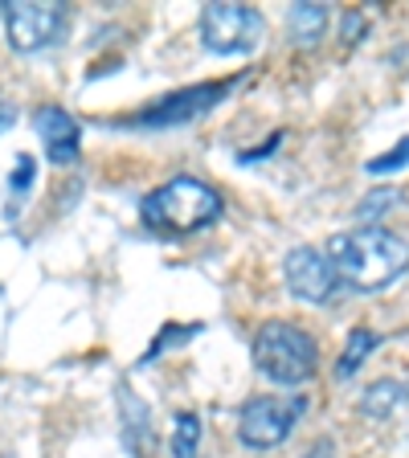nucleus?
I'll return each instance as SVG.
<instances>
[{"label": "nucleus", "instance_id": "4468645a", "mask_svg": "<svg viewBox=\"0 0 409 458\" xmlns=\"http://www.w3.org/2000/svg\"><path fill=\"white\" fill-rule=\"evenodd\" d=\"M172 458H197L200 450V418L189 410H181L172 418V438H168Z\"/></svg>", "mask_w": 409, "mask_h": 458}, {"label": "nucleus", "instance_id": "6e6552de", "mask_svg": "<svg viewBox=\"0 0 409 458\" xmlns=\"http://www.w3.org/2000/svg\"><path fill=\"white\" fill-rule=\"evenodd\" d=\"M229 90H234V78H229V82L184 86V90H176V95H164V98H156V103H148L143 111H135L127 123L132 127H152V131H160V127L192 123V119H200L205 111H213Z\"/></svg>", "mask_w": 409, "mask_h": 458}, {"label": "nucleus", "instance_id": "aec40b11", "mask_svg": "<svg viewBox=\"0 0 409 458\" xmlns=\"http://www.w3.org/2000/svg\"><path fill=\"white\" fill-rule=\"evenodd\" d=\"M303 458H336V446H332V442H328V438H324V442H315V446H311V450H307V454H303Z\"/></svg>", "mask_w": 409, "mask_h": 458}, {"label": "nucleus", "instance_id": "9d476101", "mask_svg": "<svg viewBox=\"0 0 409 458\" xmlns=\"http://www.w3.org/2000/svg\"><path fill=\"white\" fill-rule=\"evenodd\" d=\"M119 421H124V446L135 458H152V446H156L152 418H148V405L127 385H119Z\"/></svg>", "mask_w": 409, "mask_h": 458}, {"label": "nucleus", "instance_id": "f257e3e1", "mask_svg": "<svg viewBox=\"0 0 409 458\" xmlns=\"http://www.w3.org/2000/svg\"><path fill=\"white\" fill-rule=\"evenodd\" d=\"M324 254L336 267V275L344 278V286H353V291H385L409 270V242L381 225L332 233Z\"/></svg>", "mask_w": 409, "mask_h": 458}, {"label": "nucleus", "instance_id": "9b49d317", "mask_svg": "<svg viewBox=\"0 0 409 458\" xmlns=\"http://www.w3.org/2000/svg\"><path fill=\"white\" fill-rule=\"evenodd\" d=\"M324 33H328V4L299 0V4L286 9V38H291V46L311 49L324 41Z\"/></svg>", "mask_w": 409, "mask_h": 458}, {"label": "nucleus", "instance_id": "39448f33", "mask_svg": "<svg viewBox=\"0 0 409 458\" xmlns=\"http://www.w3.org/2000/svg\"><path fill=\"white\" fill-rule=\"evenodd\" d=\"M0 17L9 29V46L17 54H41L70 25V9L62 0H0Z\"/></svg>", "mask_w": 409, "mask_h": 458}, {"label": "nucleus", "instance_id": "20e7f679", "mask_svg": "<svg viewBox=\"0 0 409 458\" xmlns=\"http://www.w3.org/2000/svg\"><path fill=\"white\" fill-rule=\"evenodd\" d=\"M303 413H307V397H299V393H267V397H250L238 413L242 446H250V450L283 446Z\"/></svg>", "mask_w": 409, "mask_h": 458}, {"label": "nucleus", "instance_id": "a211bd4d", "mask_svg": "<svg viewBox=\"0 0 409 458\" xmlns=\"http://www.w3.org/2000/svg\"><path fill=\"white\" fill-rule=\"evenodd\" d=\"M364 33H369V21L361 17V13H344V21H340V41L348 49L356 46V41H364Z\"/></svg>", "mask_w": 409, "mask_h": 458}, {"label": "nucleus", "instance_id": "f03ea898", "mask_svg": "<svg viewBox=\"0 0 409 458\" xmlns=\"http://www.w3.org/2000/svg\"><path fill=\"white\" fill-rule=\"evenodd\" d=\"M226 200L213 184L197 176H172L160 189H152L140 205V221L152 229L156 238H192L200 229L221 221Z\"/></svg>", "mask_w": 409, "mask_h": 458}, {"label": "nucleus", "instance_id": "f8f14e48", "mask_svg": "<svg viewBox=\"0 0 409 458\" xmlns=\"http://www.w3.org/2000/svg\"><path fill=\"white\" fill-rule=\"evenodd\" d=\"M405 401H409V385L385 377V381H372L369 389H364L361 413H364V418H393V413H397Z\"/></svg>", "mask_w": 409, "mask_h": 458}, {"label": "nucleus", "instance_id": "423d86ee", "mask_svg": "<svg viewBox=\"0 0 409 458\" xmlns=\"http://www.w3.org/2000/svg\"><path fill=\"white\" fill-rule=\"evenodd\" d=\"M262 38H267V17L258 9H250V4H221V0H213V4H205L200 9V41H205V49L209 54H250V49L262 46Z\"/></svg>", "mask_w": 409, "mask_h": 458}, {"label": "nucleus", "instance_id": "0eeeda50", "mask_svg": "<svg viewBox=\"0 0 409 458\" xmlns=\"http://www.w3.org/2000/svg\"><path fill=\"white\" fill-rule=\"evenodd\" d=\"M283 278H286V291L311 307H332L344 295V278L336 275V267L328 262L324 250H315V246L291 250L283 258Z\"/></svg>", "mask_w": 409, "mask_h": 458}, {"label": "nucleus", "instance_id": "412c9836", "mask_svg": "<svg viewBox=\"0 0 409 458\" xmlns=\"http://www.w3.org/2000/svg\"><path fill=\"white\" fill-rule=\"evenodd\" d=\"M4 127H9V114H0V131H4Z\"/></svg>", "mask_w": 409, "mask_h": 458}, {"label": "nucleus", "instance_id": "dca6fc26", "mask_svg": "<svg viewBox=\"0 0 409 458\" xmlns=\"http://www.w3.org/2000/svg\"><path fill=\"white\" fill-rule=\"evenodd\" d=\"M401 168H409V135H401L389 152L372 156V160L364 164V172H369V176H389V172H401Z\"/></svg>", "mask_w": 409, "mask_h": 458}, {"label": "nucleus", "instance_id": "ddd939ff", "mask_svg": "<svg viewBox=\"0 0 409 458\" xmlns=\"http://www.w3.org/2000/svg\"><path fill=\"white\" fill-rule=\"evenodd\" d=\"M381 344V335L372 332V327H353L348 332V344H344L340 360H336V377L340 381H348V377H356V369H361L364 360H369V352Z\"/></svg>", "mask_w": 409, "mask_h": 458}, {"label": "nucleus", "instance_id": "6ab92c4d", "mask_svg": "<svg viewBox=\"0 0 409 458\" xmlns=\"http://www.w3.org/2000/svg\"><path fill=\"white\" fill-rule=\"evenodd\" d=\"M33 176H38V164H33V160H29V156H17V172H13V192H17V197H21V192H25L29 189V181H33Z\"/></svg>", "mask_w": 409, "mask_h": 458}, {"label": "nucleus", "instance_id": "1a4fd4ad", "mask_svg": "<svg viewBox=\"0 0 409 458\" xmlns=\"http://www.w3.org/2000/svg\"><path fill=\"white\" fill-rule=\"evenodd\" d=\"M33 127H38L41 135V148H46L49 164H57V168H66V164L78 160V148H82V127H78V119L66 111V106H38L33 111Z\"/></svg>", "mask_w": 409, "mask_h": 458}, {"label": "nucleus", "instance_id": "2eb2a0df", "mask_svg": "<svg viewBox=\"0 0 409 458\" xmlns=\"http://www.w3.org/2000/svg\"><path fill=\"white\" fill-rule=\"evenodd\" d=\"M197 332H205V324H168V327H160V335L152 340V348L143 352V360L140 364H152L160 352H168L172 344H184V340H192Z\"/></svg>", "mask_w": 409, "mask_h": 458}, {"label": "nucleus", "instance_id": "f3484780", "mask_svg": "<svg viewBox=\"0 0 409 458\" xmlns=\"http://www.w3.org/2000/svg\"><path fill=\"white\" fill-rule=\"evenodd\" d=\"M389 205H397V189H377V192H369V197H364V205L356 209V217L372 221V217H381Z\"/></svg>", "mask_w": 409, "mask_h": 458}, {"label": "nucleus", "instance_id": "7ed1b4c3", "mask_svg": "<svg viewBox=\"0 0 409 458\" xmlns=\"http://www.w3.org/2000/svg\"><path fill=\"white\" fill-rule=\"evenodd\" d=\"M254 369L283 389H299L320 372V348L299 324L270 319L254 335Z\"/></svg>", "mask_w": 409, "mask_h": 458}]
</instances>
